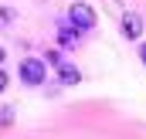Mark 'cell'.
Returning a JSON list of instances; mask_svg holds the SVG:
<instances>
[{
	"label": "cell",
	"mask_w": 146,
	"mask_h": 139,
	"mask_svg": "<svg viewBox=\"0 0 146 139\" xmlns=\"http://www.w3.org/2000/svg\"><path fill=\"white\" fill-rule=\"evenodd\" d=\"M68 21H72V27H78V31H92L95 27V10L88 3H75L72 10H68Z\"/></svg>",
	"instance_id": "1"
},
{
	"label": "cell",
	"mask_w": 146,
	"mask_h": 139,
	"mask_svg": "<svg viewBox=\"0 0 146 139\" xmlns=\"http://www.w3.org/2000/svg\"><path fill=\"white\" fill-rule=\"evenodd\" d=\"M21 81L24 85H41L44 81V61L41 58H24L21 61Z\"/></svg>",
	"instance_id": "2"
},
{
	"label": "cell",
	"mask_w": 146,
	"mask_h": 139,
	"mask_svg": "<svg viewBox=\"0 0 146 139\" xmlns=\"http://www.w3.org/2000/svg\"><path fill=\"white\" fill-rule=\"evenodd\" d=\"M48 61L58 68V75H61V81H65V85H78V78H82V75H78V68H75L72 61H65L58 51H51V54H48Z\"/></svg>",
	"instance_id": "3"
},
{
	"label": "cell",
	"mask_w": 146,
	"mask_h": 139,
	"mask_svg": "<svg viewBox=\"0 0 146 139\" xmlns=\"http://www.w3.org/2000/svg\"><path fill=\"white\" fill-rule=\"evenodd\" d=\"M122 34L129 37V41H136V37L143 34V17H139L136 10H126V14H122Z\"/></svg>",
	"instance_id": "4"
},
{
	"label": "cell",
	"mask_w": 146,
	"mask_h": 139,
	"mask_svg": "<svg viewBox=\"0 0 146 139\" xmlns=\"http://www.w3.org/2000/svg\"><path fill=\"white\" fill-rule=\"evenodd\" d=\"M58 41H61V48H75L78 44V34H75L72 27H61L58 31Z\"/></svg>",
	"instance_id": "5"
},
{
	"label": "cell",
	"mask_w": 146,
	"mask_h": 139,
	"mask_svg": "<svg viewBox=\"0 0 146 139\" xmlns=\"http://www.w3.org/2000/svg\"><path fill=\"white\" fill-rule=\"evenodd\" d=\"M7 88V75H3V68H0V92Z\"/></svg>",
	"instance_id": "6"
},
{
	"label": "cell",
	"mask_w": 146,
	"mask_h": 139,
	"mask_svg": "<svg viewBox=\"0 0 146 139\" xmlns=\"http://www.w3.org/2000/svg\"><path fill=\"white\" fill-rule=\"evenodd\" d=\"M0 65H3V48H0Z\"/></svg>",
	"instance_id": "7"
},
{
	"label": "cell",
	"mask_w": 146,
	"mask_h": 139,
	"mask_svg": "<svg viewBox=\"0 0 146 139\" xmlns=\"http://www.w3.org/2000/svg\"><path fill=\"white\" fill-rule=\"evenodd\" d=\"M139 54H143V61H146V48H143V51H139Z\"/></svg>",
	"instance_id": "8"
}]
</instances>
